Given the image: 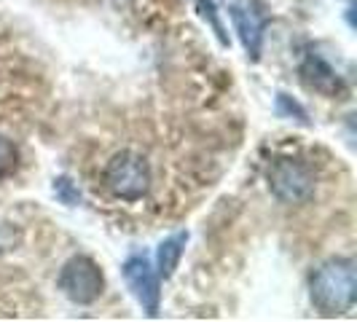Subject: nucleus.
Listing matches in <instances>:
<instances>
[{
    "label": "nucleus",
    "mask_w": 357,
    "mask_h": 322,
    "mask_svg": "<svg viewBox=\"0 0 357 322\" xmlns=\"http://www.w3.org/2000/svg\"><path fill=\"white\" fill-rule=\"evenodd\" d=\"M357 298V268L352 258H325L309 271V301L322 317L347 314Z\"/></svg>",
    "instance_id": "1"
},
{
    "label": "nucleus",
    "mask_w": 357,
    "mask_h": 322,
    "mask_svg": "<svg viewBox=\"0 0 357 322\" xmlns=\"http://www.w3.org/2000/svg\"><path fill=\"white\" fill-rule=\"evenodd\" d=\"M105 188L121 201H140L151 191V164L137 151H119L102 172Z\"/></svg>",
    "instance_id": "2"
},
{
    "label": "nucleus",
    "mask_w": 357,
    "mask_h": 322,
    "mask_svg": "<svg viewBox=\"0 0 357 322\" xmlns=\"http://www.w3.org/2000/svg\"><path fill=\"white\" fill-rule=\"evenodd\" d=\"M268 191L282 204H306L314 197L317 175L314 169L301 159L293 156H277L266 169Z\"/></svg>",
    "instance_id": "3"
},
{
    "label": "nucleus",
    "mask_w": 357,
    "mask_h": 322,
    "mask_svg": "<svg viewBox=\"0 0 357 322\" xmlns=\"http://www.w3.org/2000/svg\"><path fill=\"white\" fill-rule=\"evenodd\" d=\"M56 287L62 290V296L78 306H91L100 301V296L105 293V274L100 263L89 255H73L65 261V266L56 277Z\"/></svg>",
    "instance_id": "4"
},
{
    "label": "nucleus",
    "mask_w": 357,
    "mask_h": 322,
    "mask_svg": "<svg viewBox=\"0 0 357 322\" xmlns=\"http://www.w3.org/2000/svg\"><path fill=\"white\" fill-rule=\"evenodd\" d=\"M124 279L132 296L137 298V304L143 306V312L148 317H156L159 314L161 304V277L156 274V268L151 266V261L145 255H129L124 261Z\"/></svg>",
    "instance_id": "5"
},
{
    "label": "nucleus",
    "mask_w": 357,
    "mask_h": 322,
    "mask_svg": "<svg viewBox=\"0 0 357 322\" xmlns=\"http://www.w3.org/2000/svg\"><path fill=\"white\" fill-rule=\"evenodd\" d=\"M298 75H301V81H304L306 89L317 91V94H322V97H331V100L339 97V94H344V89H347L344 78H341L339 72L322 59L320 54H306L304 62H301V68H298Z\"/></svg>",
    "instance_id": "6"
},
{
    "label": "nucleus",
    "mask_w": 357,
    "mask_h": 322,
    "mask_svg": "<svg viewBox=\"0 0 357 322\" xmlns=\"http://www.w3.org/2000/svg\"><path fill=\"white\" fill-rule=\"evenodd\" d=\"M231 19L236 33L242 38V46L252 62L261 56V40H264V14L252 6L250 0H239L231 6Z\"/></svg>",
    "instance_id": "7"
},
{
    "label": "nucleus",
    "mask_w": 357,
    "mask_h": 322,
    "mask_svg": "<svg viewBox=\"0 0 357 322\" xmlns=\"http://www.w3.org/2000/svg\"><path fill=\"white\" fill-rule=\"evenodd\" d=\"M185 245H188V231L172 233L159 245V250H156V274L161 279H169L175 274L180 258L185 252Z\"/></svg>",
    "instance_id": "8"
},
{
    "label": "nucleus",
    "mask_w": 357,
    "mask_h": 322,
    "mask_svg": "<svg viewBox=\"0 0 357 322\" xmlns=\"http://www.w3.org/2000/svg\"><path fill=\"white\" fill-rule=\"evenodd\" d=\"M17 167H19L17 143L0 135V180L8 178V175H14V172H17Z\"/></svg>",
    "instance_id": "9"
},
{
    "label": "nucleus",
    "mask_w": 357,
    "mask_h": 322,
    "mask_svg": "<svg viewBox=\"0 0 357 322\" xmlns=\"http://www.w3.org/2000/svg\"><path fill=\"white\" fill-rule=\"evenodd\" d=\"M22 242V233L14 223H6V220H0V255L3 252H11L17 250V245Z\"/></svg>",
    "instance_id": "10"
},
{
    "label": "nucleus",
    "mask_w": 357,
    "mask_h": 322,
    "mask_svg": "<svg viewBox=\"0 0 357 322\" xmlns=\"http://www.w3.org/2000/svg\"><path fill=\"white\" fill-rule=\"evenodd\" d=\"M54 194L62 199L65 204H70V207L81 201V194H78V188L73 185L70 178H56V180H54Z\"/></svg>",
    "instance_id": "11"
},
{
    "label": "nucleus",
    "mask_w": 357,
    "mask_h": 322,
    "mask_svg": "<svg viewBox=\"0 0 357 322\" xmlns=\"http://www.w3.org/2000/svg\"><path fill=\"white\" fill-rule=\"evenodd\" d=\"M277 107H280V113H282V110H287L290 116L296 113L301 124H309V121H306V110H304L301 105H298V102H293V100H290L287 94H280V97H277Z\"/></svg>",
    "instance_id": "12"
}]
</instances>
